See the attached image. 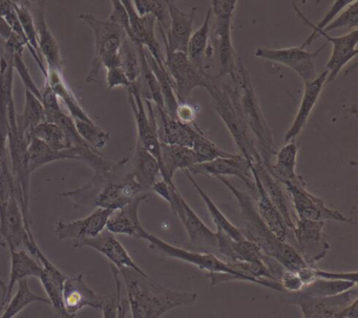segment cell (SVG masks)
<instances>
[{
	"label": "cell",
	"mask_w": 358,
	"mask_h": 318,
	"mask_svg": "<svg viewBox=\"0 0 358 318\" xmlns=\"http://www.w3.org/2000/svg\"><path fill=\"white\" fill-rule=\"evenodd\" d=\"M190 173H202L215 178L234 177L243 182L250 190L251 194H257L255 180L251 173L250 164L248 161L236 154L231 158L217 159L204 164L196 165L190 169Z\"/></svg>",
	"instance_id": "obj_23"
},
{
	"label": "cell",
	"mask_w": 358,
	"mask_h": 318,
	"mask_svg": "<svg viewBox=\"0 0 358 318\" xmlns=\"http://www.w3.org/2000/svg\"><path fill=\"white\" fill-rule=\"evenodd\" d=\"M324 37L332 45V53L326 64L328 72L327 85L333 82L343 68L357 55L358 30H352L341 36L333 37L324 32H320L318 37Z\"/></svg>",
	"instance_id": "obj_25"
},
{
	"label": "cell",
	"mask_w": 358,
	"mask_h": 318,
	"mask_svg": "<svg viewBox=\"0 0 358 318\" xmlns=\"http://www.w3.org/2000/svg\"><path fill=\"white\" fill-rule=\"evenodd\" d=\"M185 173L187 179L189 180L190 183L192 184L194 188H196V191H198L199 196L202 198L203 202L206 205L207 210L209 211V215H210L211 219H213V224L217 226V230H220V231L225 233L226 236H229L231 240H244L245 236H243L241 230L238 229V227L234 225L227 217L224 215V213L222 212L221 209L215 205V203L211 200L210 196L207 194V192H205V190L196 183V180L192 177V173L188 171H183Z\"/></svg>",
	"instance_id": "obj_38"
},
{
	"label": "cell",
	"mask_w": 358,
	"mask_h": 318,
	"mask_svg": "<svg viewBox=\"0 0 358 318\" xmlns=\"http://www.w3.org/2000/svg\"><path fill=\"white\" fill-rule=\"evenodd\" d=\"M236 0H213L211 12L215 17L210 28L206 57L215 60L217 74L215 77L234 76L238 68L240 57L234 52L232 45V18L236 9Z\"/></svg>",
	"instance_id": "obj_5"
},
{
	"label": "cell",
	"mask_w": 358,
	"mask_h": 318,
	"mask_svg": "<svg viewBox=\"0 0 358 318\" xmlns=\"http://www.w3.org/2000/svg\"><path fill=\"white\" fill-rule=\"evenodd\" d=\"M32 256L38 259L43 266V272L38 280H41L47 293L50 305L54 308L60 318H75L66 312L64 303V284L68 275L60 271V269L45 256L38 245L35 247Z\"/></svg>",
	"instance_id": "obj_22"
},
{
	"label": "cell",
	"mask_w": 358,
	"mask_h": 318,
	"mask_svg": "<svg viewBox=\"0 0 358 318\" xmlns=\"http://www.w3.org/2000/svg\"><path fill=\"white\" fill-rule=\"evenodd\" d=\"M119 56H120V68L127 75L129 82L134 85L137 82L141 72L138 45L129 37H125L119 50Z\"/></svg>",
	"instance_id": "obj_45"
},
{
	"label": "cell",
	"mask_w": 358,
	"mask_h": 318,
	"mask_svg": "<svg viewBox=\"0 0 358 318\" xmlns=\"http://www.w3.org/2000/svg\"><path fill=\"white\" fill-rule=\"evenodd\" d=\"M231 79L234 85L230 87L228 85L230 95L236 104L238 114L242 117L252 137L255 138V145L268 171L271 164V159L274 158L276 152L275 145H274L271 131L259 108L250 76L243 66L241 58L238 59V68L234 76H231Z\"/></svg>",
	"instance_id": "obj_3"
},
{
	"label": "cell",
	"mask_w": 358,
	"mask_h": 318,
	"mask_svg": "<svg viewBox=\"0 0 358 318\" xmlns=\"http://www.w3.org/2000/svg\"><path fill=\"white\" fill-rule=\"evenodd\" d=\"M75 248H91L99 252L100 254L106 256L112 263V266L118 270L127 269L134 270L143 276H148L137 263L131 259L127 249L117 240L115 234L110 233L108 230L102 231L99 236L87 240H76L74 244Z\"/></svg>",
	"instance_id": "obj_18"
},
{
	"label": "cell",
	"mask_w": 358,
	"mask_h": 318,
	"mask_svg": "<svg viewBox=\"0 0 358 318\" xmlns=\"http://www.w3.org/2000/svg\"><path fill=\"white\" fill-rule=\"evenodd\" d=\"M106 295L94 292L83 278V274L68 276L64 284V303L66 312L75 317L78 312L85 308L101 311Z\"/></svg>",
	"instance_id": "obj_24"
},
{
	"label": "cell",
	"mask_w": 358,
	"mask_h": 318,
	"mask_svg": "<svg viewBox=\"0 0 358 318\" xmlns=\"http://www.w3.org/2000/svg\"><path fill=\"white\" fill-rule=\"evenodd\" d=\"M12 32L13 31L10 28L5 18L0 17V38L3 39V41H7L11 36Z\"/></svg>",
	"instance_id": "obj_59"
},
{
	"label": "cell",
	"mask_w": 358,
	"mask_h": 318,
	"mask_svg": "<svg viewBox=\"0 0 358 318\" xmlns=\"http://www.w3.org/2000/svg\"><path fill=\"white\" fill-rule=\"evenodd\" d=\"M337 29H353V30H358L357 0H353L351 5L348 6L341 13H339L337 17L322 32L329 34V32H332V31L337 30ZM316 39H317V35H316Z\"/></svg>",
	"instance_id": "obj_51"
},
{
	"label": "cell",
	"mask_w": 358,
	"mask_h": 318,
	"mask_svg": "<svg viewBox=\"0 0 358 318\" xmlns=\"http://www.w3.org/2000/svg\"><path fill=\"white\" fill-rule=\"evenodd\" d=\"M141 240H145L146 242H148V248L156 254L160 255V256L180 259V261L190 263V265L194 266V267L199 268L203 271H206L208 274H231V275L236 276L241 282L255 284L251 278L247 277L240 272L232 269L227 261H222L220 257H217L213 253L196 252V251L186 250V249L173 246V245L164 242L158 236L150 233L146 230L144 231Z\"/></svg>",
	"instance_id": "obj_7"
},
{
	"label": "cell",
	"mask_w": 358,
	"mask_h": 318,
	"mask_svg": "<svg viewBox=\"0 0 358 318\" xmlns=\"http://www.w3.org/2000/svg\"><path fill=\"white\" fill-rule=\"evenodd\" d=\"M352 1H353V0H336V1H334L333 5L331 6L330 9L327 11V13L324 14L322 20L318 22L317 24H313L311 20H308V18L303 15V12L299 9L296 3H292L294 11L296 12L299 17L305 22L306 26L312 29L311 35L303 41V45H301V49L306 50L308 47H310V45L316 41V35H317V33L322 32V31L337 17L339 13H341L348 6L351 5Z\"/></svg>",
	"instance_id": "obj_43"
},
{
	"label": "cell",
	"mask_w": 358,
	"mask_h": 318,
	"mask_svg": "<svg viewBox=\"0 0 358 318\" xmlns=\"http://www.w3.org/2000/svg\"><path fill=\"white\" fill-rule=\"evenodd\" d=\"M173 187H176V185H169L164 180H160V181H157L154 184V186L152 187V191L158 194L160 198H162L165 202L169 204L171 198V190H173Z\"/></svg>",
	"instance_id": "obj_58"
},
{
	"label": "cell",
	"mask_w": 358,
	"mask_h": 318,
	"mask_svg": "<svg viewBox=\"0 0 358 318\" xmlns=\"http://www.w3.org/2000/svg\"><path fill=\"white\" fill-rule=\"evenodd\" d=\"M32 14L36 27L37 41H38L39 51H41L43 59L47 62V71L62 73L64 70V58L59 45L54 37L53 33L48 27L47 10H45V1H24Z\"/></svg>",
	"instance_id": "obj_16"
},
{
	"label": "cell",
	"mask_w": 358,
	"mask_h": 318,
	"mask_svg": "<svg viewBox=\"0 0 358 318\" xmlns=\"http://www.w3.org/2000/svg\"><path fill=\"white\" fill-rule=\"evenodd\" d=\"M282 186L290 196L291 202L299 219L320 222L336 221L356 225L351 217H347L339 211L329 208L322 198L308 191L305 181L301 175L293 181L286 182L282 184Z\"/></svg>",
	"instance_id": "obj_11"
},
{
	"label": "cell",
	"mask_w": 358,
	"mask_h": 318,
	"mask_svg": "<svg viewBox=\"0 0 358 318\" xmlns=\"http://www.w3.org/2000/svg\"><path fill=\"white\" fill-rule=\"evenodd\" d=\"M164 66L179 104L187 103L194 89L206 87V71L194 66L187 54L171 52L165 47Z\"/></svg>",
	"instance_id": "obj_10"
},
{
	"label": "cell",
	"mask_w": 358,
	"mask_h": 318,
	"mask_svg": "<svg viewBox=\"0 0 358 318\" xmlns=\"http://www.w3.org/2000/svg\"><path fill=\"white\" fill-rule=\"evenodd\" d=\"M13 9V3L7 0H0V17L5 18L6 15Z\"/></svg>",
	"instance_id": "obj_60"
},
{
	"label": "cell",
	"mask_w": 358,
	"mask_h": 318,
	"mask_svg": "<svg viewBox=\"0 0 358 318\" xmlns=\"http://www.w3.org/2000/svg\"><path fill=\"white\" fill-rule=\"evenodd\" d=\"M327 78H328V72L324 70L313 80L303 83V97H301L294 120L285 133L284 143H288V142L295 140V138L305 129L309 117L311 116V113L313 112L314 108L322 95V89L326 87Z\"/></svg>",
	"instance_id": "obj_26"
},
{
	"label": "cell",
	"mask_w": 358,
	"mask_h": 318,
	"mask_svg": "<svg viewBox=\"0 0 358 318\" xmlns=\"http://www.w3.org/2000/svg\"><path fill=\"white\" fill-rule=\"evenodd\" d=\"M251 173L255 180V190H257V213L276 238H280L282 242L288 243V238L292 236V231L285 222L282 213L276 208L275 205L268 196L257 175L253 171H251Z\"/></svg>",
	"instance_id": "obj_30"
},
{
	"label": "cell",
	"mask_w": 358,
	"mask_h": 318,
	"mask_svg": "<svg viewBox=\"0 0 358 318\" xmlns=\"http://www.w3.org/2000/svg\"><path fill=\"white\" fill-rule=\"evenodd\" d=\"M14 68L10 58H0V157L8 154L9 103L13 96Z\"/></svg>",
	"instance_id": "obj_29"
},
{
	"label": "cell",
	"mask_w": 358,
	"mask_h": 318,
	"mask_svg": "<svg viewBox=\"0 0 358 318\" xmlns=\"http://www.w3.org/2000/svg\"><path fill=\"white\" fill-rule=\"evenodd\" d=\"M355 286H357V284L347 282V280H329L316 278L313 282L303 287L299 292L303 293L307 296L322 298V297H331L341 294Z\"/></svg>",
	"instance_id": "obj_44"
},
{
	"label": "cell",
	"mask_w": 358,
	"mask_h": 318,
	"mask_svg": "<svg viewBox=\"0 0 358 318\" xmlns=\"http://www.w3.org/2000/svg\"><path fill=\"white\" fill-rule=\"evenodd\" d=\"M211 20H213V12L211 8L207 10L206 16L202 26L192 32L187 48V56L194 66L200 68H204V60L206 57L207 48L209 43V34H210Z\"/></svg>",
	"instance_id": "obj_41"
},
{
	"label": "cell",
	"mask_w": 358,
	"mask_h": 318,
	"mask_svg": "<svg viewBox=\"0 0 358 318\" xmlns=\"http://www.w3.org/2000/svg\"><path fill=\"white\" fill-rule=\"evenodd\" d=\"M327 45H322L314 52L301 49V47L287 48V49H265L257 48L255 56L268 62L282 64L294 71L303 83L310 82L316 78L315 60Z\"/></svg>",
	"instance_id": "obj_13"
},
{
	"label": "cell",
	"mask_w": 358,
	"mask_h": 318,
	"mask_svg": "<svg viewBox=\"0 0 358 318\" xmlns=\"http://www.w3.org/2000/svg\"><path fill=\"white\" fill-rule=\"evenodd\" d=\"M146 198L148 194H140L127 206L115 211L108 219L106 229L113 234H122L131 238H141L145 229L140 222L139 206Z\"/></svg>",
	"instance_id": "obj_27"
},
{
	"label": "cell",
	"mask_w": 358,
	"mask_h": 318,
	"mask_svg": "<svg viewBox=\"0 0 358 318\" xmlns=\"http://www.w3.org/2000/svg\"><path fill=\"white\" fill-rule=\"evenodd\" d=\"M125 284L127 303L133 318H161L176 308L194 305L196 292H180L157 284L150 276L131 269L118 270Z\"/></svg>",
	"instance_id": "obj_2"
},
{
	"label": "cell",
	"mask_w": 358,
	"mask_h": 318,
	"mask_svg": "<svg viewBox=\"0 0 358 318\" xmlns=\"http://www.w3.org/2000/svg\"><path fill=\"white\" fill-rule=\"evenodd\" d=\"M134 8L138 15H152L157 24L164 33L169 32L171 27L169 8L166 0H136L133 1Z\"/></svg>",
	"instance_id": "obj_47"
},
{
	"label": "cell",
	"mask_w": 358,
	"mask_h": 318,
	"mask_svg": "<svg viewBox=\"0 0 358 318\" xmlns=\"http://www.w3.org/2000/svg\"><path fill=\"white\" fill-rule=\"evenodd\" d=\"M0 236L3 238L10 251L27 250L32 255L34 246L37 244L32 230L27 227L24 223L15 194L10 200L5 219L0 225Z\"/></svg>",
	"instance_id": "obj_17"
},
{
	"label": "cell",
	"mask_w": 358,
	"mask_h": 318,
	"mask_svg": "<svg viewBox=\"0 0 358 318\" xmlns=\"http://www.w3.org/2000/svg\"><path fill=\"white\" fill-rule=\"evenodd\" d=\"M106 85H108V87L110 89H117V87H127V89H129L133 83L129 82L122 68H116L108 70V73H106Z\"/></svg>",
	"instance_id": "obj_56"
},
{
	"label": "cell",
	"mask_w": 358,
	"mask_h": 318,
	"mask_svg": "<svg viewBox=\"0 0 358 318\" xmlns=\"http://www.w3.org/2000/svg\"><path fill=\"white\" fill-rule=\"evenodd\" d=\"M196 164L192 148L161 142V177L169 185H175L173 177L177 171H190Z\"/></svg>",
	"instance_id": "obj_31"
},
{
	"label": "cell",
	"mask_w": 358,
	"mask_h": 318,
	"mask_svg": "<svg viewBox=\"0 0 358 318\" xmlns=\"http://www.w3.org/2000/svg\"><path fill=\"white\" fill-rule=\"evenodd\" d=\"M282 303L297 305L303 318H358L357 286L331 297H310L301 292H282Z\"/></svg>",
	"instance_id": "obj_6"
},
{
	"label": "cell",
	"mask_w": 358,
	"mask_h": 318,
	"mask_svg": "<svg viewBox=\"0 0 358 318\" xmlns=\"http://www.w3.org/2000/svg\"><path fill=\"white\" fill-rule=\"evenodd\" d=\"M32 138L41 140L45 145L49 146L51 150H57V152L71 148L64 131L58 125L47 122V121L41 123L33 131Z\"/></svg>",
	"instance_id": "obj_49"
},
{
	"label": "cell",
	"mask_w": 358,
	"mask_h": 318,
	"mask_svg": "<svg viewBox=\"0 0 358 318\" xmlns=\"http://www.w3.org/2000/svg\"><path fill=\"white\" fill-rule=\"evenodd\" d=\"M206 81L205 89L208 91L209 95L213 98V108L225 123L236 147L241 152V156L248 161L250 168L255 171L266 168L263 159L255 145V139L236 110V104L230 95L229 85H222L221 78L207 72Z\"/></svg>",
	"instance_id": "obj_4"
},
{
	"label": "cell",
	"mask_w": 358,
	"mask_h": 318,
	"mask_svg": "<svg viewBox=\"0 0 358 318\" xmlns=\"http://www.w3.org/2000/svg\"><path fill=\"white\" fill-rule=\"evenodd\" d=\"M24 110L20 114L16 116V124H17L18 131L31 141L32 139V133L41 123L45 122V108L41 99L36 96L33 95L30 92L26 91L24 96Z\"/></svg>",
	"instance_id": "obj_37"
},
{
	"label": "cell",
	"mask_w": 358,
	"mask_h": 318,
	"mask_svg": "<svg viewBox=\"0 0 358 318\" xmlns=\"http://www.w3.org/2000/svg\"><path fill=\"white\" fill-rule=\"evenodd\" d=\"M77 131L81 139L94 150H103L110 140V133L98 127L95 122H87L83 120H74Z\"/></svg>",
	"instance_id": "obj_50"
},
{
	"label": "cell",
	"mask_w": 358,
	"mask_h": 318,
	"mask_svg": "<svg viewBox=\"0 0 358 318\" xmlns=\"http://www.w3.org/2000/svg\"><path fill=\"white\" fill-rule=\"evenodd\" d=\"M169 8V17H171V27L169 32L164 33L162 29L159 28L162 35L164 45L171 52L187 53L188 43L192 34L194 15L196 8H192L190 11L184 12L177 7V3L173 0H166Z\"/></svg>",
	"instance_id": "obj_20"
},
{
	"label": "cell",
	"mask_w": 358,
	"mask_h": 318,
	"mask_svg": "<svg viewBox=\"0 0 358 318\" xmlns=\"http://www.w3.org/2000/svg\"><path fill=\"white\" fill-rule=\"evenodd\" d=\"M145 56L148 66L152 68V73H154L157 80H158L159 85H160L165 110H166L167 115L171 119H177L179 102H178L177 96H176L173 81H171V77H169V73H167L166 68H165V66L159 64L146 51Z\"/></svg>",
	"instance_id": "obj_40"
},
{
	"label": "cell",
	"mask_w": 358,
	"mask_h": 318,
	"mask_svg": "<svg viewBox=\"0 0 358 318\" xmlns=\"http://www.w3.org/2000/svg\"><path fill=\"white\" fill-rule=\"evenodd\" d=\"M125 166L106 182L93 203V208L117 211L127 206L134 198L142 194L141 188L134 181L131 173H125Z\"/></svg>",
	"instance_id": "obj_15"
},
{
	"label": "cell",
	"mask_w": 358,
	"mask_h": 318,
	"mask_svg": "<svg viewBox=\"0 0 358 318\" xmlns=\"http://www.w3.org/2000/svg\"><path fill=\"white\" fill-rule=\"evenodd\" d=\"M129 173L143 192L152 190L154 184L158 181L159 175H161L158 161L139 141L136 144L133 168Z\"/></svg>",
	"instance_id": "obj_32"
},
{
	"label": "cell",
	"mask_w": 358,
	"mask_h": 318,
	"mask_svg": "<svg viewBox=\"0 0 358 318\" xmlns=\"http://www.w3.org/2000/svg\"><path fill=\"white\" fill-rule=\"evenodd\" d=\"M297 154H299V144L295 140L285 143L280 150H276L274 154L275 161L270 164L268 171L280 185L286 182L293 181L299 177L295 171Z\"/></svg>",
	"instance_id": "obj_34"
},
{
	"label": "cell",
	"mask_w": 358,
	"mask_h": 318,
	"mask_svg": "<svg viewBox=\"0 0 358 318\" xmlns=\"http://www.w3.org/2000/svg\"><path fill=\"white\" fill-rule=\"evenodd\" d=\"M316 278L329 280H347L357 284L358 273L354 272H333L315 268Z\"/></svg>",
	"instance_id": "obj_57"
},
{
	"label": "cell",
	"mask_w": 358,
	"mask_h": 318,
	"mask_svg": "<svg viewBox=\"0 0 358 318\" xmlns=\"http://www.w3.org/2000/svg\"><path fill=\"white\" fill-rule=\"evenodd\" d=\"M0 290H1V303H3V299H5L6 292H7V284L1 280V276H0Z\"/></svg>",
	"instance_id": "obj_62"
},
{
	"label": "cell",
	"mask_w": 358,
	"mask_h": 318,
	"mask_svg": "<svg viewBox=\"0 0 358 318\" xmlns=\"http://www.w3.org/2000/svg\"><path fill=\"white\" fill-rule=\"evenodd\" d=\"M116 282V293L112 295H106V301L102 305V315L103 318H118V305L121 299V280L120 273L114 266H110Z\"/></svg>",
	"instance_id": "obj_53"
},
{
	"label": "cell",
	"mask_w": 358,
	"mask_h": 318,
	"mask_svg": "<svg viewBox=\"0 0 358 318\" xmlns=\"http://www.w3.org/2000/svg\"><path fill=\"white\" fill-rule=\"evenodd\" d=\"M11 255V272H10L9 284H7V292L5 299L0 305V310L5 307L13 292L14 287L20 280H28L29 277L39 278L43 272V266L35 259L27 250L10 251Z\"/></svg>",
	"instance_id": "obj_33"
},
{
	"label": "cell",
	"mask_w": 358,
	"mask_h": 318,
	"mask_svg": "<svg viewBox=\"0 0 358 318\" xmlns=\"http://www.w3.org/2000/svg\"><path fill=\"white\" fill-rule=\"evenodd\" d=\"M115 211L110 209L96 208L85 219L74 222L59 221L56 225L55 236L58 240H87L99 236L106 230V223Z\"/></svg>",
	"instance_id": "obj_21"
},
{
	"label": "cell",
	"mask_w": 358,
	"mask_h": 318,
	"mask_svg": "<svg viewBox=\"0 0 358 318\" xmlns=\"http://www.w3.org/2000/svg\"><path fill=\"white\" fill-rule=\"evenodd\" d=\"M192 150L196 154V162H198L196 165L211 162V161L217 160V159L231 158L236 154L220 148L217 144L210 141L203 131L198 133V135L194 138Z\"/></svg>",
	"instance_id": "obj_48"
},
{
	"label": "cell",
	"mask_w": 358,
	"mask_h": 318,
	"mask_svg": "<svg viewBox=\"0 0 358 318\" xmlns=\"http://www.w3.org/2000/svg\"><path fill=\"white\" fill-rule=\"evenodd\" d=\"M110 5H112L113 8L112 13H110L108 20L122 28L125 34L129 37V34H131L129 14H127V9L123 6L122 1L113 0V1H110Z\"/></svg>",
	"instance_id": "obj_54"
},
{
	"label": "cell",
	"mask_w": 358,
	"mask_h": 318,
	"mask_svg": "<svg viewBox=\"0 0 358 318\" xmlns=\"http://www.w3.org/2000/svg\"><path fill=\"white\" fill-rule=\"evenodd\" d=\"M22 54H24V52H18V53L12 54V55L5 56L11 59L12 64H13L14 72H17L20 75L26 91L30 92L33 95L41 99V89L35 85L34 80H33L32 76L29 72V68H27Z\"/></svg>",
	"instance_id": "obj_52"
},
{
	"label": "cell",
	"mask_w": 358,
	"mask_h": 318,
	"mask_svg": "<svg viewBox=\"0 0 358 318\" xmlns=\"http://www.w3.org/2000/svg\"><path fill=\"white\" fill-rule=\"evenodd\" d=\"M217 179L223 183L238 200L242 223V229L240 230L245 238L255 243L268 257L274 259L285 270L299 273L309 266L292 245L282 242L270 231L269 228L257 213V207L250 194L241 191L226 178L219 177Z\"/></svg>",
	"instance_id": "obj_1"
},
{
	"label": "cell",
	"mask_w": 358,
	"mask_h": 318,
	"mask_svg": "<svg viewBox=\"0 0 358 318\" xmlns=\"http://www.w3.org/2000/svg\"><path fill=\"white\" fill-rule=\"evenodd\" d=\"M278 282L282 286L284 292H299V291L303 288V282L299 278V274L288 271V270H282Z\"/></svg>",
	"instance_id": "obj_55"
},
{
	"label": "cell",
	"mask_w": 358,
	"mask_h": 318,
	"mask_svg": "<svg viewBox=\"0 0 358 318\" xmlns=\"http://www.w3.org/2000/svg\"><path fill=\"white\" fill-rule=\"evenodd\" d=\"M324 222L299 219L291 230L294 242L293 247L309 266H315L330 250V245L324 233Z\"/></svg>",
	"instance_id": "obj_14"
},
{
	"label": "cell",
	"mask_w": 358,
	"mask_h": 318,
	"mask_svg": "<svg viewBox=\"0 0 358 318\" xmlns=\"http://www.w3.org/2000/svg\"><path fill=\"white\" fill-rule=\"evenodd\" d=\"M35 303H43L50 305L49 299L47 297L35 294L29 286L28 280H20L18 282V289L15 294L9 299L0 318H14L20 312L24 311L29 305Z\"/></svg>",
	"instance_id": "obj_42"
},
{
	"label": "cell",
	"mask_w": 358,
	"mask_h": 318,
	"mask_svg": "<svg viewBox=\"0 0 358 318\" xmlns=\"http://www.w3.org/2000/svg\"><path fill=\"white\" fill-rule=\"evenodd\" d=\"M45 82L50 85L52 91L57 96L58 99L66 104V108H68L69 113H70V116L72 117L74 120L94 122L91 117L83 110L76 96L74 95L72 89L69 87L68 83L64 80L62 73L49 71V72H48L47 78H45Z\"/></svg>",
	"instance_id": "obj_36"
},
{
	"label": "cell",
	"mask_w": 358,
	"mask_h": 318,
	"mask_svg": "<svg viewBox=\"0 0 358 318\" xmlns=\"http://www.w3.org/2000/svg\"><path fill=\"white\" fill-rule=\"evenodd\" d=\"M127 310H129V303L127 299H120L118 305V318H127Z\"/></svg>",
	"instance_id": "obj_61"
},
{
	"label": "cell",
	"mask_w": 358,
	"mask_h": 318,
	"mask_svg": "<svg viewBox=\"0 0 358 318\" xmlns=\"http://www.w3.org/2000/svg\"><path fill=\"white\" fill-rule=\"evenodd\" d=\"M127 95L137 127V141L157 159L161 169V140L152 104L142 99L135 83L127 89Z\"/></svg>",
	"instance_id": "obj_12"
},
{
	"label": "cell",
	"mask_w": 358,
	"mask_h": 318,
	"mask_svg": "<svg viewBox=\"0 0 358 318\" xmlns=\"http://www.w3.org/2000/svg\"><path fill=\"white\" fill-rule=\"evenodd\" d=\"M173 215L179 217L188 236V248L192 251L204 253H217V232L207 227L206 224L188 205L177 187L171 190L169 202Z\"/></svg>",
	"instance_id": "obj_9"
},
{
	"label": "cell",
	"mask_w": 358,
	"mask_h": 318,
	"mask_svg": "<svg viewBox=\"0 0 358 318\" xmlns=\"http://www.w3.org/2000/svg\"><path fill=\"white\" fill-rule=\"evenodd\" d=\"M77 18L85 22L93 33L95 55L85 81L87 83L97 82L100 70L102 68L101 60L108 56L118 54L121 45L127 35L120 27L113 24L110 20H99L93 14H80Z\"/></svg>",
	"instance_id": "obj_8"
},
{
	"label": "cell",
	"mask_w": 358,
	"mask_h": 318,
	"mask_svg": "<svg viewBox=\"0 0 358 318\" xmlns=\"http://www.w3.org/2000/svg\"><path fill=\"white\" fill-rule=\"evenodd\" d=\"M129 18L131 34L129 38L141 45L159 64L164 66V55L155 33L156 20L152 15L140 16L134 8L133 1H122Z\"/></svg>",
	"instance_id": "obj_19"
},
{
	"label": "cell",
	"mask_w": 358,
	"mask_h": 318,
	"mask_svg": "<svg viewBox=\"0 0 358 318\" xmlns=\"http://www.w3.org/2000/svg\"><path fill=\"white\" fill-rule=\"evenodd\" d=\"M13 3V9L20 20L22 30L26 35L27 41L29 43V52L34 58L38 68H41L45 79L48 76L47 68L43 66V56L39 51L38 41H37L36 27H35L34 20L30 10L24 5V1H12Z\"/></svg>",
	"instance_id": "obj_39"
},
{
	"label": "cell",
	"mask_w": 358,
	"mask_h": 318,
	"mask_svg": "<svg viewBox=\"0 0 358 318\" xmlns=\"http://www.w3.org/2000/svg\"><path fill=\"white\" fill-rule=\"evenodd\" d=\"M217 253L225 257L226 261H243V263H269L272 259L268 257L255 243L244 238L234 240L223 232L217 230Z\"/></svg>",
	"instance_id": "obj_28"
},
{
	"label": "cell",
	"mask_w": 358,
	"mask_h": 318,
	"mask_svg": "<svg viewBox=\"0 0 358 318\" xmlns=\"http://www.w3.org/2000/svg\"><path fill=\"white\" fill-rule=\"evenodd\" d=\"M158 113L163 127V143L192 148L194 138L201 131L200 127L171 119L164 110H159Z\"/></svg>",
	"instance_id": "obj_35"
},
{
	"label": "cell",
	"mask_w": 358,
	"mask_h": 318,
	"mask_svg": "<svg viewBox=\"0 0 358 318\" xmlns=\"http://www.w3.org/2000/svg\"><path fill=\"white\" fill-rule=\"evenodd\" d=\"M15 194V184L10 164L9 152L0 157V225L5 219L8 205Z\"/></svg>",
	"instance_id": "obj_46"
}]
</instances>
